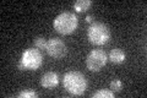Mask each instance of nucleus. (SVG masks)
<instances>
[{
  "label": "nucleus",
  "mask_w": 147,
  "mask_h": 98,
  "mask_svg": "<svg viewBox=\"0 0 147 98\" xmlns=\"http://www.w3.org/2000/svg\"><path fill=\"white\" fill-rule=\"evenodd\" d=\"M87 78L79 71H69L64 76V87L74 96H81L87 90Z\"/></svg>",
  "instance_id": "obj_1"
},
{
  "label": "nucleus",
  "mask_w": 147,
  "mask_h": 98,
  "mask_svg": "<svg viewBox=\"0 0 147 98\" xmlns=\"http://www.w3.org/2000/svg\"><path fill=\"white\" fill-rule=\"evenodd\" d=\"M79 18L74 12H61L54 20V28L61 34H70L76 30Z\"/></svg>",
  "instance_id": "obj_2"
},
{
  "label": "nucleus",
  "mask_w": 147,
  "mask_h": 98,
  "mask_svg": "<svg viewBox=\"0 0 147 98\" xmlns=\"http://www.w3.org/2000/svg\"><path fill=\"white\" fill-rule=\"evenodd\" d=\"M87 36H88L91 43L102 45L110 39V30L107 25H104L102 22H94L90 26Z\"/></svg>",
  "instance_id": "obj_3"
},
{
  "label": "nucleus",
  "mask_w": 147,
  "mask_h": 98,
  "mask_svg": "<svg viewBox=\"0 0 147 98\" xmlns=\"http://www.w3.org/2000/svg\"><path fill=\"white\" fill-rule=\"evenodd\" d=\"M20 62L25 65L26 70H37L43 62V57L38 49L28 48L22 53V57Z\"/></svg>",
  "instance_id": "obj_4"
},
{
  "label": "nucleus",
  "mask_w": 147,
  "mask_h": 98,
  "mask_svg": "<svg viewBox=\"0 0 147 98\" xmlns=\"http://www.w3.org/2000/svg\"><path fill=\"white\" fill-rule=\"evenodd\" d=\"M107 62H108V57L102 49L92 50L86 58V65L91 71H99L107 64Z\"/></svg>",
  "instance_id": "obj_5"
},
{
  "label": "nucleus",
  "mask_w": 147,
  "mask_h": 98,
  "mask_svg": "<svg viewBox=\"0 0 147 98\" xmlns=\"http://www.w3.org/2000/svg\"><path fill=\"white\" fill-rule=\"evenodd\" d=\"M45 50H47V53L50 55V57L55 58V59H60L63 57H65L66 52H67L66 44L64 43V41L60 38H57V37L48 39Z\"/></svg>",
  "instance_id": "obj_6"
},
{
  "label": "nucleus",
  "mask_w": 147,
  "mask_h": 98,
  "mask_svg": "<svg viewBox=\"0 0 147 98\" xmlns=\"http://www.w3.org/2000/svg\"><path fill=\"white\" fill-rule=\"evenodd\" d=\"M58 83H59V76H58V74H55L53 71L45 72L42 76V78H40V85H42L44 88L57 87Z\"/></svg>",
  "instance_id": "obj_7"
},
{
  "label": "nucleus",
  "mask_w": 147,
  "mask_h": 98,
  "mask_svg": "<svg viewBox=\"0 0 147 98\" xmlns=\"http://www.w3.org/2000/svg\"><path fill=\"white\" fill-rule=\"evenodd\" d=\"M109 59L112 60L113 63L115 64H120L125 60V53L123 52L121 49L119 48H114L110 50V54H109Z\"/></svg>",
  "instance_id": "obj_8"
},
{
  "label": "nucleus",
  "mask_w": 147,
  "mask_h": 98,
  "mask_svg": "<svg viewBox=\"0 0 147 98\" xmlns=\"http://www.w3.org/2000/svg\"><path fill=\"white\" fill-rule=\"evenodd\" d=\"M92 5L91 0H77V1L74 4V9L77 12H82V11H87Z\"/></svg>",
  "instance_id": "obj_9"
},
{
  "label": "nucleus",
  "mask_w": 147,
  "mask_h": 98,
  "mask_svg": "<svg viewBox=\"0 0 147 98\" xmlns=\"http://www.w3.org/2000/svg\"><path fill=\"white\" fill-rule=\"evenodd\" d=\"M92 97L93 98H113L114 93L112 91H108V90H99L96 93H93Z\"/></svg>",
  "instance_id": "obj_10"
},
{
  "label": "nucleus",
  "mask_w": 147,
  "mask_h": 98,
  "mask_svg": "<svg viewBox=\"0 0 147 98\" xmlns=\"http://www.w3.org/2000/svg\"><path fill=\"white\" fill-rule=\"evenodd\" d=\"M47 42L45 41V38H43V37H37V38H34V45L37 49H45L47 48Z\"/></svg>",
  "instance_id": "obj_11"
},
{
  "label": "nucleus",
  "mask_w": 147,
  "mask_h": 98,
  "mask_svg": "<svg viewBox=\"0 0 147 98\" xmlns=\"http://www.w3.org/2000/svg\"><path fill=\"white\" fill-rule=\"evenodd\" d=\"M37 96V92L34 91H31V90H26V91H22L20 92L17 95V97H20V98H36Z\"/></svg>",
  "instance_id": "obj_12"
},
{
  "label": "nucleus",
  "mask_w": 147,
  "mask_h": 98,
  "mask_svg": "<svg viewBox=\"0 0 147 98\" xmlns=\"http://www.w3.org/2000/svg\"><path fill=\"white\" fill-rule=\"evenodd\" d=\"M110 88H112L113 91H120L121 88H123V82L120 80H114L110 82Z\"/></svg>",
  "instance_id": "obj_13"
},
{
  "label": "nucleus",
  "mask_w": 147,
  "mask_h": 98,
  "mask_svg": "<svg viewBox=\"0 0 147 98\" xmlns=\"http://www.w3.org/2000/svg\"><path fill=\"white\" fill-rule=\"evenodd\" d=\"M18 70H21V71H22V70H26V68H25V65H24V64H22L21 62H20V63H18Z\"/></svg>",
  "instance_id": "obj_14"
},
{
  "label": "nucleus",
  "mask_w": 147,
  "mask_h": 98,
  "mask_svg": "<svg viewBox=\"0 0 147 98\" xmlns=\"http://www.w3.org/2000/svg\"><path fill=\"white\" fill-rule=\"evenodd\" d=\"M86 21H87V22H92V16H91V15L87 16V17H86Z\"/></svg>",
  "instance_id": "obj_15"
}]
</instances>
